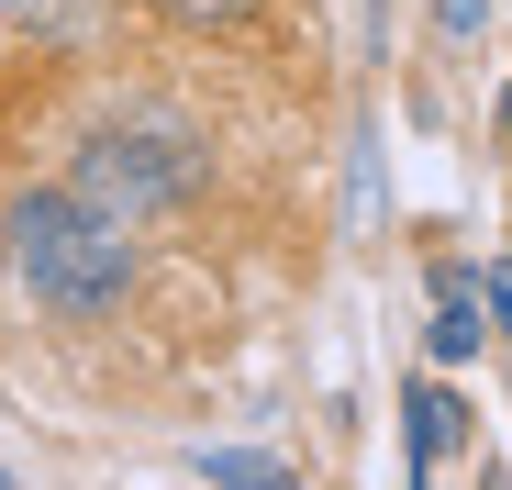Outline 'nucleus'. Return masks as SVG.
Returning a JSON list of instances; mask_svg holds the SVG:
<instances>
[{"label":"nucleus","mask_w":512,"mask_h":490,"mask_svg":"<svg viewBox=\"0 0 512 490\" xmlns=\"http://www.w3.org/2000/svg\"><path fill=\"white\" fill-rule=\"evenodd\" d=\"M0 268L34 312L101 323L134 301V223L90 212L78 190H23V201H0Z\"/></svg>","instance_id":"nucleus-1"},{"label":"nucleus","mask_w":512,"mask_h":490,"mask_svg":"<svg viewBox=\"0 0 512 490\" xmlns=\"http://www.w3.org/2000/svg\"><path fill=\"white\" fill-rule=\"evenodd\" d=\"M201 168L212 156L179 134V123H101V134H78V168H67V190L90 201V212H112V223H167L190 190H201Z\"/></svg>","instance_id":"nucleus-2"},{"label":"nucleus","mask_w":512,"mask_h":490,"mask_svg":"<svg viewBox=\"0 0 512 490\" xmlns=\"http://www.w3.org/2000/svg\"><path fill=\"white\" fill-rule=\"evenodd\" d=\"M423 346H435V368H457V357H479V268H435V323H423Z\"/></svg>","instance_id":"nucleus-3"},{"label":"nucleus","mask_w":512,"mask_h":490,"mask_svg":"<svg viewBox=\"0 0 512 490\" xmlns=\"http://www.w3.org/2000/svg\"><path fill=\"white\" fill-rule=\"evenodd\" d=\"M401 424H412V457H401V468H412V479H435V468H446V446H457V424H468V401H457L446 379H412Z\"/></svg>","instance_id":"nucleus-4"},{"label":"nucleus","mask_w":512,"mask_h":490,"mask_svg":"<svg viewBox=\"0 0 512 490\" xmlns=\"http://www.w3.org/2000/svg\"><path fill=\"white\" fill-rule=\"evenodd\" d=\"M101 12H112V0H0V23H12V34H34V45H78Z\"/></svg>","instance_id":"nucleus-5"},{"label":"nucleus","mask_w":512,"mask_h":490,"mask_svg":"<svg viewBox=\"0 0 512 490\" xmlns=\"http://www.w3.org/2000/svg\"><path fill=\"white\" fill-rule=\"evenodd\" d=\"M190 479H234V490H279V479H290V457H268V446H190Z\"/></svg>","instance_id":"nucleus-6"},{"label":"nucleus","mask_w":512,"mask_h":490,"mask_svg":"<svg viewBox=\"0 0 512 490\" xmlns=\"http://www.w3.org/2000/svg\"><path fill=\"white\" fill-rule=\"evenodd\" d=\"M167 23H190V34H234V23H256V0H156Z\"/></svg>","instance_id":"nucleus-7"},{"label":"nucleus","mask_w":512,"mask_h":490,"mask_svg":"<svg viewBox=\"0 0 512 490\" xmlns=\"http://www.w3.org/2000/svg\"><path fill=\"white\" fill-rule=\"evenodd\" d=\"M435 34H446V45H479V34H490V0H435Z\"/></svg>","instance_id":"nucleus-8"},{"label":"nucleus","mask_w":512,"mask_h":490,"mask_svg":"<svg viewBox=\"0 0 512 490\" xmlns=\"http://www.w3.org/2000/svg\"><path fill=\"white\" fill-rule=\"evenodd\" d=\"M479 301H490V323L512 335V257H490V268H479Z\"/></svg>","instance_id":"nucleus-9"},{"label":"nucleus","mask_w":512,"mask_h":490,"mask_svg":"<svg viewBox=\"0 0 512 490\" xmlns=\"http://www.w3.org/2000/svg\"><path fill=\"white\" fill-rule=\"evenodd\" d=\"M501 134H512V90H501Z\"/></svg>","instance_id":"nucleus-10"}]
</instances>
